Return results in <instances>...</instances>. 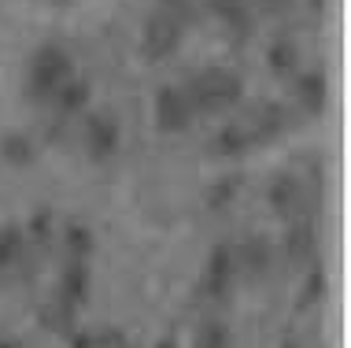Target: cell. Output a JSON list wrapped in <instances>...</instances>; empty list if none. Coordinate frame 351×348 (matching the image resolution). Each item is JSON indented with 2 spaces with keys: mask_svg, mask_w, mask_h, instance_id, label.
<instances>
[{
  "mask_svg": "<svg viewBox=\"0 0 351 348\" xmlns=\"http://www.w3.org/2000/svg\"><path fill=\"white\" fill-rule=\"evenodd\" d=\"M156 119H159V126H163V130H185V126H189V119H193V104H189L185 93L163 89V93H159Z\"/></svg>",
  "mask_w": 351,
  "mask_h": 348,
  "instance_id": "cell-3",
  "label": "cell"
},
{
  "mask_svg": "<svg viewBox=\"0 0 351 348\" xmlns=\"http://www.w3.org/2000/svg\"><path fill=\"white\" fill-rule=\"evenodd\" d=\"M237 97H241V78H237V74H230V71H207V74H200V78L193 82V97H189V104L218 111V108L233 104Z\"/></svg>",
  "mask_w": 351,
  "mask_h": 348,
  "instance_id": "cell-1",
  "label": "cell"
},
{
  "mask_svg": "<svg viewBox=\"0 0 351 348\" xmlns=\"http://www.w3.org/2000/svg\"><path fill=\"white\" fill-rule=\"evenodd\" d=\"M115 141H119V126H115V122H108V119H93V130H89V145H93V152L104 156L108 148H115Z\"/></svg>",
  "mask_w": 351,
  "mask_h": 348,
  "instance_id": "cell-5",
  "label": "cell"
},
{
  "mask_svg": "<svg viewBox=\"0 0 351 348\" xmlns=\"http://www.w3.org/2000/svg\"><path fill=\"white\" fill-rule=\"evenodd\" d=\"M178 34H182V23H174V19H167V15H156L148 23V49H152V56H163V52H170L178 45Z\"/></svg>",
  "mask_w": 351,
  "mask_h": 348,
  "instance_id": "cell-4",
  "label": "cell"
},
{
  "mask_svg": "<svg viewBox=\"0 0 351 348\" xmlns=\"http://www.w3.org/2000/svg\"><path fill=\"white\" fill-rule=\"evenodd\" d=\"M71 82V60L60 49H41L34 56V71H30V86L34 97H56L63 86Z\"/></svg>",
  "mask_w": 351,
  "mask_h": 348,
  "instance_id": "cell-2",
  "label": "cell"
},
{
  "mask_svg": "<svg viewBox=\"0 0 351 348\" xmlns=\"http://www.w3.org/2000/svg\"><path fill=\"white\" fill-rule=\"evenodd\" d=\"M263 4H267V8H285L289 0H263Z\"/></svg>",
  "mask_w": 351,
  "mask_h": 348,
  "instance_id": "cell-6",
  "label": "cell"
}]
</instances>
